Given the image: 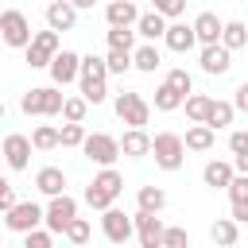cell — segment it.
<instances>
[{"mask_svg": "<svg viewBox=\"0 0 248 248\" xmlns=\"http://www.w3.org/2000/svg\"><path fill=\"white\" fill-rule=\"evenodd\" d=\"M120 147H124L128 159H143V155H151V136H147V128H128V132L120 136Z\"/></svg>", "mask_w": 248, "mask_h": 248, "instance_id": "22", "label": "cell"}, {"mask_svg": "<svg viewBox=\"0 0 248 248\" xmlns=\"http://www.w3.org/2000/svg\"><path fill=\"white\" fill-rule=\"evenodd\" d=\"M0 39H4V46H12V50H27L31 39H35L31 19H27L19 8H4V12H0Z\"/></svg>", "mask_w": 248, "mask_h": 248, "instance_id": "4", "label": "cell"}, {"mask_svg": "<svg viewBox=\"0 0 248 248\" xmlns=\"http://www.w3.org/2000/svg\"><path fill=\"white\" fill-rule=\"evenodd\" d=\"M182 105H186V93L174 89L170 81H163V85L155 89V108H159V112H174V108H182Z\"/></svg>", "mask_w": 248, "mask_h": 248, "instance_id": "26", "label": "cell"}, {"mask_svg": "<svg viewBox=\"0 0 248 248\" xmlns=\"http://www.w3.org/2000/svg\"><path fill=\"white\" fill-rule=\"evenodd\" d=\"M58 89H62V85H35V89H27V93H23L19 108H23L27 116H62L66 97H62Z\"/></svg>", "mask_w": 248, "mask_h": 248, "instance_id": "2", "label": "cell"}, {"mask_svg": "<svg viewBox=\"0 0 248 248\" xmlns=\"http://www.w3.org/2000/svg\"><path fill=\"white\" fill-rule=\"evenodd\" d=\"M85 112H89V101H85V97H66L62 120H85Z\"/></svg>", "mask_w": 248, "mask_h": 248, "instance_id": "38", "label": "cell"}, {"mask_svg": "<svg viewBox=\"0 0 248 248\" xmlns=\"http://www.w3.org/2000/svg\"><path fill=\"white\" fill-rule=\"evenodd\" d=\"M194 31H198V43H221V31H225V19H217L213 12H198L194 19Z\"/></svg>", "mask_w": 248, "mask_h": 248, "instance_id": "23", "label": "cell"}, {"mask_svg": "<svg viewBox=\"0 0 248 248\" xmlns=\"http://www.w3.org/2000/svg\"><path fill=\"white\" fill-rule=\"evenodd\" d=\"M232 105H236L240 112H248V81H240V85H236V93H232Z\"/></svg>", "mask_w": 248, "mask_h": 248, "instance_id": "46", "label": "cell"}, {"mask_svg": "<svg viewBox=\"0 0 248 248\" xmlns=\"http://www.w3.org/2000/svg\"><path fill=\"white\" fill-rule=\"evenodd\" d=\"M89 232H93V229H89V221H85V217H74V221H70V229H66V240H70V244H85V240H89Z\"/></svg>", "mask_w": 248, "mask_h": 248, "instance_id": "39", "label": "cell"}, {"mask_svg": "<svg viewBox=\"0 0 248 248\" xmlns=\"http://www.w3.org/2000/svg\"><path fill=\"white\" fill-rule=\"evenodd\" d=\"M209 240L213 244H236L240 240V221L236 217H217L209 225Z\"/></svg>", "mask_w": 248, "mask_h": 248, "instance_id": "24", "label": "cell"}, {"mask_svg": "<svg viewBox=\"0 0 248 248\" xmlns=\"http://www.w3.org/2000/svg\"><path fill=\"white\" fill-rule=\"evenodd\" d=\"M85 136H89V132H85L81 120H66V124H62V147H81Z\"/></svg>", "mask_w": 248, "mask_h": 248, "instance_id": "35", "label": "cell"}, {"mask_svg": "<svg viewBox=\"0 0 248 248\" xmlns=\"http://www.w3.org/2000/svg\"><path fill=\"white\" fill-rule=\"evenodd\" d=\"M209 105H213V97H205V93H190L182 108H186L190 120H205V116H209Z\"/></svg>", "mask_w": 248, "mask_h": 248, "instance_id": "33", "label": "cell"}, {"mask_svg": "<svg viewBox=\"0 0 248 248\" xmlns=\"http://www.w3.org/2000/svg\"><path fill=\"white\" fill-rule=\"evenodd\" d=\"M167 27H170V23H167V16H163V12H155V8H151V12H143V16H140V23H136V31H140V39H143V43L163 39V35H167Z\"/></svg>", "mask_w": 248, "mask_h": 248, "instance_id": "20", "label": "cell"}, {"mask_svg": "<svg viewBox=\"0 0 248 248\" xmlns=\"http://www.w3.org/2000/svg\"><path fill=\"white\" fill-rule=\"evenodd\" d=\"M124 194V174L112 167H101V174H93V182L85 186V205L89 209H108L116 205V198Z\"/></svg>", "mask_w": 248, "mask_h": 248, "instance_id": "1", "label": "cell"}, {"mask_svg": "<svg viewBox=\"0 0 248 248\" xmlns=\"http://www.w3.org/2000/svg\"><path fill=\"white\" fill-rule=\"evenodd\" d=\"M232 217H236L240 225H248V198H236V202H232Z\"/></svg>", "mask_w": 248, "mask_h": 248, "instance_id": "47", "label": "cell"}, {"mask_svg": "<svg viewBox=\"0 0 248 248\" xmlns=\"http://www.w3.org/2000/svg\"><path fill=\"white\" fill-rule=\"evenodd\" d=\"M105 19H108V27H136L140 23L136 0H108L105 4Z\"/></svg>", "mask_w": 248, "mask_h": 248, "instance_id": "18", "label": "cell"}, {"mask_svg": "<svg viewBox=\"0 0 248 248\" xmlns=\"http://www.w3.org/2000/svg\"><path fill=\"white\" fill-rule=\"evenodd\" d=\"M4 225H8L12 232H31V229L46 225V205H39V202H16V205L4 213Z\"/></svg>", "mask_w": 248, "mask_h": 248, "instance_id": "8", "label": "cell"}, {"mask_svg": "<svg viewBox=\"0 0 248 248\" xmlns=\"http://www.w3.org/2000/svg\"><path fill=\"white\" fill-rule=\"evenodd\" d=\"M54 236H58V232H50V229H43V225H39V229L23 232V248H50V244H54Z\"/></svg>", "mask_w": 248, "mask_h": 248, "instance_id": "37", "label": "cell"}, {"mask_svg": "<svg viewBox=\"0 0 248 248\" xmlns=\"http://www.w3.org/2000/svg\"><path fill=\"white\" fill-rule=\"evenodd\" d=\"M46 27H54V31H74V27H78V4H74V0H50V4H46Z\"/></svg>", "mask_w": 248, "mask_h": 248, "instance_id": "15", "label": "cell"}, {"mask_svg": "<svg viewBox=\"0 0 248 248\" xmlns=\"http://www.w3.org/2000/svg\"><path fill=\"white\" fill-rule=\"evenodd\" d=\"M136 35H140V31H132V27H108V46H116V50H136Z\"/></svg>", "mask_w": 248, "mask_h": 248, "instance_id": "34", "label": "cell"}, {"mask_svg": "<svg viewBox=\"0 0 248 248\" xmlns=\"http://www.w3.org/2000/svg\"><path fill=\"white\" fill-rule=\"evenodd\" d=\"M151 8H155V12H163L167 19H178V16L186 12V0H151Z\"/></svg>", "mask_w": 248, "mask_h": 248, "instance_id": "41", "label": "cell"}, {"mask_svg": "<svg viewBox=\"0 0 248 248\" xmlns=\"http://www.w3.org/2000/svg\"><path fill=\"white\" fill-rule=\"evenodd\" d=\"M112 108H116V116H120L128 128H147V120H151V105H147L140 93H132V89L116 93Z\"/></svg>", "mask_w": 248, "mask_h": 248, "instance_id": "7", "label": "cell"}, {"mask_svg": "<svg viewBox=\"0 0 248 248\" xmlns=\"http://www.w3.org/2000/svg\"><path fill=\"white\" fill-rule=\"evenodd\" d=\"M35 190L54 198V194H66V170L62 167H39L35 170Z\"/></svg>", "mask_w": 248, "mask_h": 248, "instance_id": "19", "label": "cell"}, {"mask_svg": "<svg viewBox=\"0 0 248 248\" xmlns=\"http://www.w3.org/2000/svg\"><path fill=\"white\" fill-rule=\"evenodd\" d=\"M12 205H16V190H12V182H0V209L8 213Z\"/></svg>", "mask_w": 248, "mask_h": 248, "instance_id": "44", "label": "cell"}, {"mask_svg": "<svg viewBox=\"0 0 248 248\" xmlns=\"http://www.w3.org/2000/svg\"><path fill=\"white\" fill-rule=\"evenodd\" d=\"M105 62H108V74H128V70H136V58H132V50H116V46H108Z\"/></svg>", "mask_w": 248, "mask_h": 248, "instance_id": "31", "label": "cell"}, {"mask_svg": "<svg viewBox=\"0 0 248 248\" xmlns=\"http://www.w3.org/2000/svg\"><path fill=\"white\" fill-rule=\"evenodd\" d=\"M46 70H50V81H54V85H70V81H78V78H81V54L62 46Z\"/></svg>", "mask_w": 248, "mask_h": 248, "instance_id": "13", "label": "cell"}, {"mask_svg": "<svg viewBox=\"0 0 248 248\" xmlns=\"http://www.w3.org/2000/svg\"><path fill=\"white\" fill-rule=\"evenodd\" d=\"M136 205H140V209H147V213H163V205H167V194H163L159 186H140V194H136Z\"/></svg>", "mask_w": 248, "mask_h": 248, "instance_id": "29", "label": "cell"}, {"mask_svg": "<svg viewBox=\"0 0 248 248\" xmlns=\"http://www.w3.org/2000/svg\"><path fill=\"white\" fill-rule=\"evenodd\" d=\"M81 151H85V159H89V163H97V167H112V163L124 155L120 140H116V136H108V132H93V136H85Z\"/></svg>", "mask_w": 248, "mask_h": 248, "instance_id": "5", "label": "cell"}, {"mask_svg": "<svg viewBox=\"0 0 248 248\" xmlns=\"http://www.w3.org/2000/svg\"><path fill=\"white\" fill-rule=\"evenodd\" d=\"M221 43H225L229 50H240V46H248V23H240V19H225Z\"/></svg>", "mask_w": 248, "mask_h": 248, "instance_id": "28", "label": "cell"}, {"mask_svg": "<svg viewBox=\"0 0 248 248\" xmlns=\"http://www.w3.org/2000/svg\"><path fill=\"white\" fill-rule=\"evenodd\" d=\"M186 151H190L186 136H178V132H155L151 136V155H155V167H163V170H178Z\"/></svg>", "mask_w": 248, "mask_h": 248, "instance_id": "3", "label": "cell"}, {"mask_svg": "<svg viewBox=\"0 0 248 248\" xmlns=\"http://www.w3.org/2000/svg\"><path fill=\"white\" fill-rule=\"evenodd\" d=\"M229 198H232V202H236V198H248V174L236 170V178L229 182Z\"/></svg>", "mask_w": 248, "mask_h": 248, "instance_id": "42", "label": "cell"}, {"mask_svg": "<svg viewBox=\"0 0 248 248\" xmlns=\"http://www.w3.org/2000/svg\"><path fill=\"white\" fill-rule=\"evenodd\" d=\"M232 163H236V170H240V174H248V151H240Z\"/></svg>", "mask_w": 248, "mask_h": 248, "instance_id": "48", "label": "cell"}, {"mask_svg": "<svg viewBox=\"0 0 248 248\" xmlns=\"http://www.w3.org/2000/svg\"><path fill=\"white\" fill-rule=\"evenodd\" d=\"M31 140H35V151H54V147H62V128L39 124V128L31 132Z\"/></svg>", "mask_w": 248, "mask_h": 248, "instance_id": "27", "label": "cell"}, {"mask_svg": "<svg viewBox=\"0 0 248 248\" xmlns=\"http://www.w3.org/2000/svg\"><path fill=\"white\" fill-rule=\"evenodd\" d=\"M163 43H167V50L186 54V50H194V46H198V31H194V23H170V27H167V35H163Z\"/></svg>", "mask_w": 248, "mask_h": 248, "instance_id": "16", "label": "cell"}, {"mask_svg": "<svg viewBox=\"0 0 248 248\" xmlns=\"http://www.w3.org/2000/svg\"><path fill=\"white\" fill-rule=\"evenodd\" d=\"M101 232H105V240H112V244H128V240L136 236V217H128L124 209L108 205V209H101Z\"/></svg>", "mask_w": 248, "mask_h": 248, "instance_id": "9", "label": "cell"}, {"mask_svg": "<svg viewBox=\"0 0 248 248\" xmlns=\"http://www.w3.org/2000/svg\"><path fill=\"white\" fill-rule=\"evenodd\" d=\"M81 78H108V62L97 58V54H81Z\"/></svg>", "mask_w": 248, "mask_h": 248, "instance_id": "36", "label": "cell"}, {"mask_svg": "<svg viewBox=\"0 0 248 248\" xmlns=\"http://www.w3.org/2000/svg\"><path fill=\"white\" fill-rule=\"evenodd\" d=\"M198 66H202V74L221 78V74H229V66H232V50H229L225 43H205L202 54H198Z\"/></svg>", "mask_w": 248, "mask_h": 248, "instance_id": "12", "label": "cell"}, {"mask_svg": "<svg viewBox=\"0 0 248 248\" xmlns=\"http://www.w3.org/2000/svg\"><path fill=\"white\" fill-rule=\"evenodd\" d=\"M232 116H236V105H232V101H213V105H209L205 124H213V128H229V124H232Z\"/></svg>", "mask_w": 248, "mask_h": 248, "instance_id": "30", "label": "cell"}, {"mask_svg": "<svg viewBox=\"0 0 248 248\" xmlns=\"http://www.w3.org/2000/svg\"><path fill=\"white\" fill-rule=\"evenodd\" d=\"M167 81H170V85H174V89H182V93H186V97H190V93H194V78H190V70H182V66H174V70H170V74H167Z\"/></svg>", "mask_w": 248, "mask_h": 248, "instance_id": "40", "label": "cell"}, {"mask_svg": "<svg viewBox=\"0 0 248 248\" xmlns=\"http://www.w3.org/2000/svg\"><path fill=\"white\" fill-rule=\"evenodd\" d=\"M74 4H78V12H89V8L97 4V0H74Z\"/></svg>", "mask_w": 248, "mask_h": 248, "instance_id": "49", "label": "cell"}, {"mask_svg": "<svg viewBox=\"0 0 248 248\" xmlns=\"http://www.w3.org/2000/svg\"><path fill=\"white\" fill-rule=\"evenodd\" d=\"M132 58H136V70H140V74H155V70L163 66V54H159V46H155V43L136 46V50H132Z\"/></svg>", "mask_w": 248, "mask_h": 248, "instance_id": "25", "label": "cell"}, {"mask_svg": "<svg viewBox=\"0 0 248 248\" xmlns=\"http://www.w3.org/2000/svg\"><path fill=\"white\" fill-rule=\"evenodd\" d=\"M186 240H190L186 229H167V232H163V244H167V248H178V244H186Z\"/></svg>", "mask_w": 248, "mask_h": 248, "instance_id": "43", "label": "cell"}, {"mask_svg": "<svg viewBox=\"0 0 248 248\" xmlns=\"http://www.w3.org/2000/svg\"><path fill=\"white\" fill-rule=\"evenodd\" d=\"M74 217H78V202H74L70 194H54V198L46 202V229H50V232L66 236V229H70Z\"/></svg>", "mask_w": 248, "mask_h": 248, "instance_id": "10", "label": "cell"}, {"mask_svg": "<svg viewBox=\"0 0 248 248\" xmlns=\"http://www.w3.org/2000/svg\"><path fill=\"white\" fill-rule=\"evenodd\" d=\"M229 147H232V155L248 151V132H232V136H229Z\"/></svg>", "mask_w": 248, "mask_h": 248, "instance_id": "45", "label": "cell"}, {"mask_svg": "<svg viewBox=\"0 0 248 248\" xmlns=\"http://www.w3.org/2000/svg\"><path fill=\"white\" fill-rule=\"evenodd\" d=\"M163 221L159 213H147V209H136V240L143 248H163Z\"/></svg>", "mask_w": 248, "mask_h": 248, "instance_id": "14", "label": "cell"}, {"mask_svg": "<svg viewBox=\"0 0 248 248\" xmlns=\"http://www.w3.org/2000/svg\"><path fill=\"white\" fill-rule=\"evenodd\" d=\"M58 50H62V39H58L54 27L35 31V39H31V46H27V66H31V70H46Z\"/></svg>", "mask_w": 248, "mask_h": 248, "instance_id": "6", "label": "cell"}, {"mask_svg": "<svg viewBox=\"0 0 248 248\" xmlns=\"http://www.w3.org/2000/svg\"><path fill=\"white\" fill-rule=\"evenodd\" d=\"M78 85H81V97H85L89 105H101V101L108 97V85H105V78H81Z\"/></svg>", "mask_w": 248, "mask_h": 248, "instance_id": "32", "label": "cell"}, {"mask_svg": "<svg viewBox=\"0 0 248 248\" xmlns=\"http://www.w3.org/2000/svg\"><path fill=\"white\" fill-rule=\"evenodd\" d=\"M31 151H35V140H31V136H23V132H8V136H4V163H8L12 170H27Z\"/></svg>", "mask_w": 248, "mask_h": 248, "instance_id": "11", "label": "cell"}, {"mask_svg": "<svg viewBox=\"0 0 248 248\" xmlns=\"http://www.w3.org/2000/svg\"><path fill=\"white\" fill-rule=\"evenodd\" d=\"M213 143H217V128H213V124L194 120V124L186 128V147H190V151H209Z\"/></svg>", "mask_w": 248, "mask_h": 248, "instance_id": "21", "label": "cell"}, {"mask_svg": "<svg viewBox=\"0 0 248 248\" xmlns=\"http://www.w3.org/2000/svg\"><path fill=\"white\" fill-rule=\"evenodd\" d=\"M236 178V163H225V159H209L202 167V182L213 186V190H229V182Z\"/></svg>", "mask_w": 248, "mask_h": 248, "instance_id": "17", "label": "cell"}]
</instances>
